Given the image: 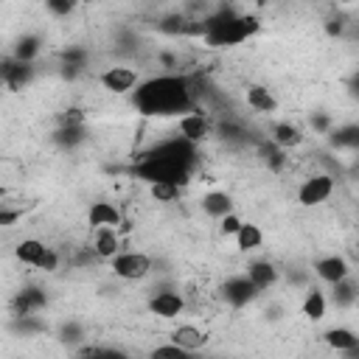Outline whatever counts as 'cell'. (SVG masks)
<instances>
[{"instance_id": "44dd1931", "label": "cell", "mask_w": 359, "mask_h": 359, "mask_svg": "<svg viewBox=\"0 0 359 359\" xmlns=\"http://www.w3.org/2000/svg\"><path fill=\"white\" fill-rule=\"evenodd\" d=\"M325 342L331 345V348H337V351H353V348H359V337L351 331V328H331V331H325Z\"/></svg>"}, {"instance_id": "cb8c5ba5", "label": "cell", "mask_w": 359, "mask_h": 359, "mask_svg": "<svg viewBox=\"0 0 359 359\" xmlns=\"http://www.w3.org/2000/svg\"><path fill=\"white\" fill-rule=\"evenodd\" d=\"M149 191L157 202H174L180 196V185L177 182H168V180H160V182H149Z\"/></svg>"}, {"instance_id": "d4e9b609", "label": "cell", "mask_w": 359, "mask_h": 359, "mask_svg": "<svg viewBox=\"0 0 359 359\" xmlns=\"http://www.w3.org/2000/svg\"><path fill=\"white\" fill-rule=\"evenodd\" d=\"M331 140H334V146H342V149H359V123L337 129Z\"/></svg>"}, {"instance_id": "30bf717a", "label": "cell", "mask_w": 359, "mask_h": 359, "mask_svg": "<svg viewBox=\"0 0 359 359\" xmlns=\"http://www.w3.org/2000/svg\"><path fill=\"white\" fill-rule=\"evenodd\" d=\"M121 250V238L115 233V227H98L95 230V238H93V252L104 261H112Z\"/></svg>"}, {"instance_id": "9a60e30c", "label": "cell", "mask_w": 359, "mask_h": 359, "mask_svg": "<svg viewBox=\"0 0 359 359\" xmlns=\"http://www.w3.org/2000/svg\"><path fill=\"white\" fill-rule=\"evenodd\" d=\"M202 210L210 216V219H222L233 210V199L224 194V191H210L202 196Z\"/></svg>"}, {"instance_id": "83f0119b", "label": "cell", "mask_w": 359, "mask_h": 359, "mask_svg": "<svg viewBox=\"0 0 359 359\" xmlns=\"http://www.w3.org/2000/svg\"><path fill=\"white\" fill-rule=\"evenodd\" d=\"M241 224H244V222L230 210L227 216H222V219H219V233H222V236H236V233L241 230Z\"/></svg>"}, {"instance_id": "8fae6325", "label": "cell", "mask_w": 359, "mask_h": 359, "mask_svg": "<svg viewBox=\"0 0 359 359\" xmlns=\"http://www.w3.org/2000/svg\"><path fill=\"white\" fill-rule=\"evenodd\" d=\"M87 216H90L93 227H118L121 224V213L112 202H93Z\"/></svg>"}, {"instance_id": "e575fe53", "label": "cell", "mask_w": 359, "mask_h": 359, "mask_svg": "<svg viewBox=\"0 0 359 359\" xmlns=\"http://www.w3.org/2000/svg\"><path fill=\"white\" fill-rule=\"evenodd\" d=\"M255 3H264V0H255Z\"/></svg>"}, {"instance_id": "52a82bcc", "label": "cell", "mask_w": 359, "mask_h": 359, "mask_svg": "<svg viewBox=\"0 0 359 359\" xmlns=\"http://www.w3.org/2000/svg\"><path fill=\"white\" fill-rule=\"evenodd\" d=\"M177 132H180V137H185L188 143H202V140L210 135V123H208V118H205L202 112L191 109V112H185V115L180 118Z\"/></svg>"}, {"instance_id": "603a6c76", "label": "cell", "mask_w": 359, "mask_h": 359, "mask_svg": "<svg viewBox=\"0 0 359 359\" xmlns=\"http://www.w3.org/2000/svg\"><path fill=\"white\" fill-rule=\"evenodd\" d=\"M356 294H359V286L351 280V275L334 283V303L337 306H342V309L345 306H353L356 303Z\"/></svg>"}, {"instance_id": "f1b7e54d", "label": "cell", "mask_w": 359, "mask_h": 359, "mask_svg": "<svg viewBox=\"0 0 359 359\" xmlns=\"http://www.w3.org/2000/svg\"><path fill=\"white\" fill-rule=\"evenodd\" d=\"M56 121H59V126H84V112L76 109V107H70V109L59 112Z\"/></svg>"}, {"instance_id": "3957f363", "label": "cell", "mask_w": 359, "mask_h": 359, "mask_svg": "<svg viewBox=\"0 0 359 359\" xmlns=\"http://www.w3.org/2000/svg\"><path fill=\"white\" fill-rule=\"evenodd\" d=\"M109 264H112V272L123 280H143L151 272V258L143 252H118Z\"/></svg>"}, {"instance_id": "7a4b0ae2", "label": "cell", "mask_w": 359, "mask_h": 359, "mask_svg": "<svg viewBox=\"0 0 359 359\" xmlns=\"http://www.w3.org/2000/svg\"><path fill=\"white\" fill-rule=\"evenodd\" d=\"M258 28L261 20L255 14H216L202 22V36L213 48H230L258 34Z\"/></svg>"}, {"instance_id": "277c9868", "label": "cell", "mask_w": 359, "mask_h": 359, "mask_svg": "<svg viewBox=\"0 0 359 359\" xmlns=\"http://www.w3.org/2000/svg\"><path fill=\"white\" fill-rule=\"evenodd\" d=\"M331 194H334V177L331 174H314L297 188V202L303 208H314V205L325 202Z\"/></svg>"}, {"instance_id": "e0dca14e", "label": "cell", "mask_w": 359, "mask_h": 359, "mask_svg": "<svg viewBox=\"0 0 359 359\" xmlns=\"http://www.w3.org/2000/svg\"><path fill=\"white\" fill-rule=\"evenodd\" d=\"M247 104H250L255 112H275V109H278L275 95H272L266 87H261V84H250V87H247Z\"/></svg>"}, {"instance_id": "7402d4cb", "label": "cell", "mask_w": 359, "mask_h": 359, "mask_svg": "<svg viewBox=\"0 0 359 359\" xmlns=\"http://www.w3.org/2000/svg\"><path fill=\"white\" fill-rule=\"evenodd\" d=\"M272 140H275L280 149H292V146H297V143L303 140V132H300L294 123H278V126L272 129Z\"/></svg>"}, {"instance_id": "5bb4252c", "label": "cell", "mask_w": 359, "mask_h": 359, "mask_svg": "<svg viewBox=\"0 0 359 359\" xmlns=\"http://www.w3.org/2000/svg\"><path fill=\"white\" fill-rule=\"evenodd\" d=\"M45 306V294L36 289V286H28V289H22L17 297H14V314L17 317H28V314H34L36 309H42Z\"/></svg>"}, {"instance_id": "f546056e", "label": "cell", "mask_w": 359, "mask_h": 359, "mask_svg": "<svg viewBox=\"0 0 359 359\" xmlns=\"http://www.w3.org/2000/svg\"><path fill=\"white\" fill-rule=\"evenodd\" d=\"M45 6H48L50 14H56V17H67V14L79 6V0H45Z\"/></svg>"}, {"instance_id": "d6a6232c", "label": "cell", "mask_w": 359, "mask_h": 359, "mask_svg": "<svg viewBox=\"0 0 359 359\" xmlns=\"http://www.w3.org/2000/svg\"><path fill=\"white\" fill-rule=\"evenodd\" d=\"M20 216H22V210H8V208H3V210H0V224H3V227H11Z\"/></svg>"}, {"instance_id": "4fadbf2b", "label": "cell", "mask_w": 359, "mask_h": 359, "mask_svg": "<svg viewBox=\"0 0 359 359\" xmlns=\"http://www.w3.org/2000/svg\"><path fill=\"white\" fill-rule=\"evenodd\" d=\"M3 81L11 90H20L22 84L31 81V62H20V59H8L3 65Z\"/></svg>"}, {"instance_id": "1f68e13d", "label": "cell", "mask_w": 359, "mask_h": 359, "mask_svg": "<svg viewBox=\"0 0 359 359\" xmlns=\"http://www.w3.org/2000/svg\"><path fill=\"white\" fill-rule=\"evenodd\" d=\"M182 353H188L185 348H180L177 342L174 345H163V348H154V356H182Z\"/></svg>"}, {"instance_id": "836d02e7", "label": "cell", "mask_w": 359, "mask_h": 359, "mask_svg": "<svg viewBox=\"0 0 359 359\" xmlns=\"http://www.w3.org/2000/svg\"><path fill=\"white\" fill-rule=\"evenodd\" d=\"M339 3H353V0H339Z\"/></svg>"}, {"instance_id": "4dcf8cb0", "label": "cell", "mask_w": 359, "mask_h": 359, "mask_svg": "<svg viewBox=\"0 0 359 359\" xmlns=\"http://www.w3.org/2000/svg\"><path fill=\"white\" fill-rule=\"evenodd\" d=\"M56 266H59V255L48 247L45 250V255L39 258V264H36V269H42V272H56Z\"/></svg>"}, {"instance_id": "7c38bea8", "label": "cell", "mask_w": 359, "mask_h": 359, "mask_svg": "<svg viewBox=\"0 0 359 359\" xmlns=\"http://www.w3.org/2000/svg\"><path fill=\"white\" fill-rule=\"evenodd\" d=\"M171 342H177V345L185 348V351H199V348H205L208 334L199 331L196 325H180V328L171 331Z\"/></svg>"}, {"instance_id": "9c48e42d", "label": "cell", "mask_w": 359, "mask_h": 359, "mask_svg": "<svg viewBox=\"0 0 359 359\" xmlns=\"http://www.w3.org/2000/svg\"><path fill=\"white\" fill-rule=\"evenodd\" d=\"M182 309H185V300H182V294H177V292H157V294L149 300V311L157 314V317H163V320L177 317Z\"/></svg>"}, {"instance_id": "5b68a950", "label": "cell", "mask_w": 359, "mask_h": 359, "mask_svg": "<svg viewBox=\"0 0 359 359\" xmlns=\"http://www.w3.org/2000/svg\"><path fill=\"white\" fill-rule=\"evenodd\" d=\"M98 81H101V87H104V90H109L112 95H126V93H132V90L140 84V79H137V70H132V67H123V65L107 67V70L98 76Z\"/></svg>"}, {"instance_id": "484cf974", "label": "cell", "mask_w": 359, "mask_h": 359, "mask_svg": "<svg viewBox=\"0 0 359 359\" xmlns=\"http://www.w3.org/2000/svg\"><path fill=\"white\" fill-rule=\"evenodd\" d=\"M36 53H39V36H34V34L22 36L14 48V59H20V62H31Z\"/></svg>"}, {"instance_id": "d6986e66", "label": "cell", "mask_w": 359, "mask_h": 359, "mask_svg": "<svg viewBox=\"0 0 359 359\" xmlns=\"http://www.w3.org/2000/svg\"><path fill=\"white\" fill-rule=\"evenodd\" d=\"M325 309H328V300H325V294L320 292V289H309V294L303 297V306H300V311L309 317V320H323L325 317Z\"/></svg>"}, {"instance_id": "2e32d148", "label": "cell", "mask_w": 359, "mask_h": 359, "mask_svg": "<svg viewBox=\"0 0 359 359\" xmlns=\"http://www.w3.org/2000/svg\"><path fill=\"white\" fill-rule=\"evenodd\" d=\"M247 275H250V280H252L258 289H269V286H275V280H278V269H275V264H269V261H252V264L247 266Z\"/></svg>"}, {"instance_id": "8992f818", "label": "cell", "mask_w": 359, "mask_h": 359, "mask_svg": "<svg viewBox=\"0 0 359 359\" xmlns=\"http://www.w3.org/2000/svg\"><path fill=\"white\" fill-rule=\"evenodd\" d=\"M258 292H261V289L250 280V275H236V278L224 280V286H222V294H224V300H227L233 309L247 306L250 300H255Z\"/></svg>"}, {"instance_id": "ba28073f", "label": "cell", "mask_w": 359, "mask_h": 359, "mask_svg": "<svg viewBox=\"0 0 359 359\" xmlns=\"http://www.w3.org/2000/svg\"><path fill=\"white\" fill-rule=\"evenodd\" d=\"M314 272H317L320 280H325V283L334 286L337 280H342V278L351 275V266H348V261L342 255H325V258H320L314 264Z\"/></svg>"}, {"instance_id": "ffe728a7", "label": "cell", "mask_w": 359, "mask_h": 359, "mask_svg": "<svg viewBox=\"0 0 359 359\" xmlns=\"http://www.w3.org/2000/svg\"><path fill=\"white\" fill-rule=\"evenodd\" d=\"M261 241H264V233H261V227H258V224H252V222H244V224H241V230L236 233V244H238V250H241V252L258 250V247H261Z\"/></svg>"}, {"instance_id": "ac0fdd59", "label": "cell", "mask_w": 359, "mask_h": 359, "mask_svg": "<svg viewBox=\"0 0 359 359\" xmlns=\"http://www.w3.org/2000/svg\"><path fill=\"white\" fill-rule=\"evenodd\" d=\"M45 244L39 241V238H22L17 247H14V255H17V261L20 264H28V266H36L39 264V258L45 255Z\"/></svg>"}, {"instance_id": "4316f807", "label": "cell", "mask_w": 359, "mask_h": 359, "mask_svg": "<svg viewBox=\"0 0 359 359\" xmlns=\"http://www.w3.org/2000/svg\"><path fill=\"white\" fill-rule=\"evenodd\" d=\"M261 154L266 157V163H269L275 171H278V168L283 165V160H286V157H283V149H280L275 140H272V146H261Z\"/></svg>"}, {"instance_id": "6da1fadb", "label": "cell", "mask_w": 359, "mask_h": 359, "mask_svg": "<svg viewBox=\"0 0 359 359\" xmlns=\"http://www.w3.org/2000/svg\"><path fill=\"white\" fill-rule=\"evenodd\" d=\"M132 104L137 112L149 118H168V115H185L194 109V90L191 79L185 76H157L135 87Z\"/></svg>"}]
</instances>
